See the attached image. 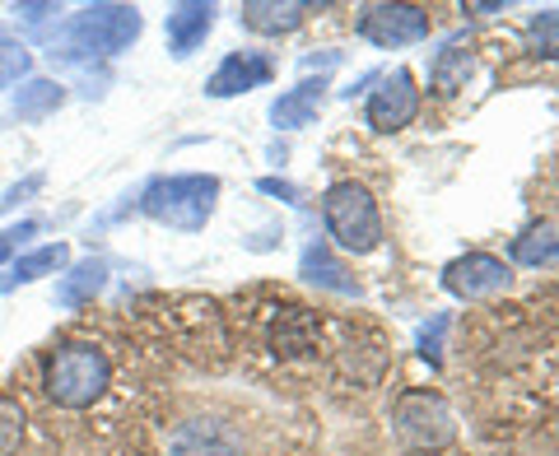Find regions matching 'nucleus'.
<instances>
[{
  "label": "nucleus",
  "instance_id": "7ed1b4c3",
  "mask_svg": "<svg viewBox=\"0 0 559 456\" xmlns=\"http://www.w3.org/2000/svg\"><path fill=\"white\" fill-rule=\"evenodd\" d=\"M108 382H112V363L108 355H103L98 345H61V349H51V359L43 368V392L57 400L61 410H84V406H94V400L108 392Z\"/></svg>",
  "mask_w": 559,
  "mask_h": 456
},
{
  "label": "nucleus",
  "instance_id": "4be33fe9",
  "mask_svg": "<svg viewBox=\"0 0 559 456\" xmlns=\"http://www.w3.org/2000/svg\"><path fill=\"white\" fill-rule=\"evenodd\" d=\"M527 47H532V57H540V61H559V10L532 14Z\"/></svg>",
  "mask_w": 559,
  "mask_h": 456
},
{
  "label": "nucleus",
  "instance_id": "9d476101",
  "mask_svg": "<svg viewBox=\"0 0 559 456\" xmlns=\"http://www.w3.org/2000/svg\"><path fill=\"white\" fill-rule=\"evenodd\" d=\"M266 80H271V61L261 57V51H229L215 75L205 80V94L210 98H238L248 89H261Z\"/></svg>",
  "mask_w": 559,
  "mask_h": 456
},
{
  "label": "nucleus",
  "instance_id": "423d86ee",
  "mask_svg": "<svg viewBox=\"0 0 559 456\" xmlns=\"http://www.w3.org/2000/svg\"><path fill=\"white\" fill-rule=\"evenodd\" d=\"M252 336L271 359H304L322 345V317L304 303H261L252 312Z\"/></svg>",
  "mask_w": 559,
  "mask_h": 456
},
{
  "label": "nucleus",
  "instance_id": "cd10ccee",
  "mask_svg": "<svg viewBox=\"0 0 559 456\" xmlns=\"http://www.w3.org/2000/svg\"><path fill=\"white\" fill-rule=\"evenodd\" d=\"M266 196H280V201H299V187H289V182H280V178H261L257 182Z\"/></svg>",
  "mask_w": 559,
  "mask_h": 456
},
{
  "label": "nucleus",
  "instance_id": "393cba45",
  "mask_svg": "<svg viewBox=\"0 0 559 456\" xmlns=\"http://www.w3.org/2000/svg\"><path fill=\"white\" fill-rule=\"evenodd\" d=\"M38 219H20L10 228H0V266H10L14 256H20V248H28V238H38Z\"/></svg>",
  "mask_w": 559,
  "mask_h": 456
},
{
  "label": "nucleus",
  "instance_id": "39448f33",
  "mask_svg": "<svg viewBox=\"0 0 559 456\" xmlns=\"http://www.w3.org/2000/svg\"><path fill=\"white\" fill-rule=\"evenodd\" d=\"M392 429H396V437H401V447H406V452H419V456L429 452L433 456V452L452 447V437H457V419H452L448 400L439 392L415 387V392L396 396Z\"/></svg>",
  "mask_w": 559,
  "mask_h": 456
},
{
  "label": "nucleus",
  "instance_id": "f257e3e1",
  "mask_svg": "<svg viewBox=\"0 0 559 456\" xmlns=\"http://www.w3.org/2000/svg\"><path fill=\"white\" fill-rule=\"evenodd\" d=\"M145 20L135 5H84L80 14H70L66 24V47L51 51V61H94V57H121Z\"/></svg>",
  "mask_w": 559,
  "mask_h": 456
},
{
  "label": "nucleus",
  "instance_id": "0eeeda50",
  "mask_svg": "<svg viewBox=\"0 0 559 456\" xmlns=\"http://www.w3.org/2000/svg\"><path fill=\"white\" fill-rule=\"evenodd\" d=\"M513 285V271L503 266L499 256L489 252H466L452 266H443V289L466 298V303H485V298H499Z\"/></svg>",
  "mask_w": 559,
  "mask_h": 456
},
{
  "label": "nucleus",
  "instance_id": "ddd939ff",
  "mask_svg": "<svg viewBox=\"0 0 559 456\" xmlns=\"http://www.w3.org/2000/svg\"><path fill=\"white\" fill-rule=\"evenodd\" d=\"M70 266V248L66 242H47V248H33L24 256L10 261V275H0V293L20 289V285H38L47 275H61Z\"/></svg>",
  "mask_w": 559,
  "mask_h": 456
},
{
  "label": "nucleus",
  "instance_id": "6e6552de",
  "mask_svg": "<svg viewBox=\"0 0 559 456\" xmlns=\"http://www.w3.org/2000/svg\"><path fill=\"white\" fill-rule=\"evenodd\" d=\"M359 33L373 47H406L429 38V10L419 5H369L359 14Z\"/></svg>",
  "mask_w": 559,
  "mask_h": 456
},
{
  "label": "nucleus",
  "instance_id": "5701e85b",
  "mask_svg": "<svg viewBox=\"0 0 559 456\" xmlns=\"http://www.w3.org/2000/svg\"><path fill=\"white\" fill-rule=\"evenodd\" d=\"M24 443V410L10 396H0V456H14Z\"/></svg>",
  "mask_w": 559,
  "mask_h": 456
},
{
  "label": "nucleus",
  "instance_id": "dca6fc26",
  "mask_svg": "<svg viewBox=\"0 0 559 456\" xmlns=\"http://www.w3.org/2000/svg\"><path fill=\"white\" fill-rule=\"evenodd\" d=\"M304 14H308L304 0H248L238 10V20L252 33H289L304 24Z\"/></svg>",
  "mask_w": 559,
  "mask_h": 456
},
{
  "label": "nucleus",
  "instance_id": "b1692460",
  "mask_svg": "<svg viewBox=\"0 0 559 456\" xmlns=\"http://www.w3.org/2000/svg\"><path fill=\"white\" fill-rule=\"evenodd\" d=\"M14 20H20L28 33H47L51 24L61 28V5H47V0H24V5H14Z\"/></svg>",
  "mask_w": 559,
  "mask_h": 456
},
{
  "label": "nucleus",
  "instance_id": "412c9836",
  "mask_svg": "<svg viewBox=\"0 0 559 456\" xmlns=\"http://www.w3.org/2000/svg\"><path fill=\"white\" fill-rule=\"evenodd\" d=\"M28 70H33V51H28V43L10 38V33H0V94L14 89V84H24V80H28Z\"/></svg>",
  "mask_w": 559,
  "mask_h": 456
},
{
  "label": "nucleus",
  "instance_id": "9b49d317",
  "mask_svg": "<svg viewBox=\"0 0 559 456\" xmlns=\"http://www.w3.org/2000/svg\"><path fill=\"white\" fill-rule=\"evenodd\" d=\"M173 456H242V443L229 424H215V419H191L178 433L168 437Z\"/></svg>",
  "mask_w": 559,
  "mask_h": 456
},
{
  "label": "nucleus",
  "instance_id": "4468645a",
  "mask_svg": "<svg viewBox=\"0 0 559 456\" xmlns=\"http://www.w3.org/2000/svg\"><path fill=\"white\" fill-rule=\"evenodd\" d=\"M108 285V261L103 256H90V261H75V266H66L61 279H57V308H84L94 303Z\"/></svg>",
  "mask_w": 559,
  "mask_h": 456
},
{
  "label": "nucleus",
  "instance_id": "f03ea898",
  "mask_svg": "<svg viewBox=\"0 0 559 456\" xmlns=\"http://www.w3.org/2000/svg\"><path fill=\"white\" fill-rule=\"evenodd\" d=\"M219 201V178L210 172H178V178H154L145 191H140V209L154 224H168L178 233H201L215 215Z\"/></svg>",
  "mask_w": 559,
  "mask_h": 456
},
{
  "label": "nucleus",
  "instance_id": "f3484780",
  "mask_svg": "<svg viewBox=\"0 0 559 456\" xmlns=\"http://www.w3.org/2000/svg\"><path fill=\"white\" fill-rule=\"evenodd\" d=\"M66 103V84H57V80H38V75H28L20 89H14V98H10V108H14V117L20 121H43V117H51Z\"/></svg>",
  "mask_w": 559,
  "mask_h": 456
},
{
  "label": "nucleus",
  "instance_id": "6ab92c4d",
  "mask_svg": "<svg viewBox=\"0 0 559 456\" xmlns=\"http://www.w3.org/2000/svg\"><path fill=\"white\" fill-rule=\"evenodd\" d=\"M304 279H312V285H322L331 293H359V285L345 275L341 261H331V252L322 248V242H312V248L304 252Z\"/></svg>",
  "mask_w": 559,
  "mask_h": 456
},
{
  "label": "nucleus",
  "instance_id": "aec40b11",
  "mask_svg": "<svg viewBox=\"0 0 559 456\" xmlns=\"http://www.w3.org/2000/svg\"><path fill=\"white\" fill-rule=\"evenodd\" d=\"M513 261H522V266H559V228L555 224L527 228L513 242Z\"/></svg>",
  "mask_w": 559,
  "mask_h": 456
},
{
  "label": "nucleus",
  "instance_id": "1a4fd4ad",
  "mask_svg": "<svg viewBox=\"0 0 559 456\" xmlns=\"http://www.w3.org/2000/svg\"><path fill=\"white\" fill-rule=\"evenodd\" d=\"M419 112V89H415V75L411 70H392L388 80L373 89L369 98V127L382 131V135H392L401 127H411Z\"/></svg>",
  "mask_w": 559,
  "mask_h": 456
},
{
  "label": "nucleus",
  "instance_id": "2eb2a0df",
  "mask_svg": "<svg viewBox=\"0 0 559 456\" xmlns=\"http://www.w3.org/2000/svg\"><path fill=\"white\" fill-rule=\"evenodd\" d=\"M322 89L326 84L318 80H304L299 89H289V94H280L275 103H271V121L280 131H299V127H312L318 121V112H322Z\"/></svg>",
  "mask_w": 559,
  "mask_h": 456
},
{
  "label": "nucleus",
  "instance_id": "a211bd4d",
  "mask_svg": "<svg viewBox=\"0 0 559 456\" xmlns=\"http://www.w3.org/2000/svg\"><path fill=\"white\" fill-rule=\"evenodd\" d=\"M471 70H476V57H471L462 43H448L439 57H433L429 80H433V89H439V94H457V89H466Z\"/></svg>",
  "mask_w": 559,
  "mask_h": 456
},
{
  "label": "nucleus",
  "instance_id": "bb28decb",
  "mask_svg": "<svg viewBox=\"0 0 559 456\" xmlns=\"http://www.w3.org/2000/svg\"><path fill=\"white\" fill-rule=\"evenodd\" d=\"M443 331H448V312H439L425 331H419V355H425L429 363H439L443 359Z\"/></svg>",
  "mask_w": 559,
  "mask_h": 456
},
{
  "label": "nucleus",
  "instance_id": "20e7f679",
  "mask_svg": "<svg viewBox=\"0 0 559 456\" xmlns=\"http://www.w3.org/2000/svg\"><path fill=\"white\" fill-rule=\"evenodd\" d=\"M322 219H326V233L341 242L345 252H378L382 248V215H378V201L369 196V187L359 182H336L322 196Z\"/></svg>",
  "mask_w": 559,
  "mask_h": 456
},
{
  "label": "nucleus",
  "instance_id": "a878e982",
  "mask_svg": "<svg viewBox=\"0 0 559 456\" xmlns=\"http://www.w3.org/2000/svg\"><path fill=\"white\" fill-rule=\"evenodd\" d=\"M47 187V178H43V172H28V178L24 182H14V187H5V196H0V215H10V209L14 205H24L28 196H38V191Z\"/></svg>",
  "mask_w": 559,
  "mask_h": 456
},
{
  "label": "nucleus",
  "instance_id": "f8f14e48",
  "mask_svg": "<svg viewBox=\"0 0 559 456\" xmlns=\"http://www.w3.org/2000/svg\"><path fill=\"white\" fill-rule=\"evenodd\" d=\"M168 51L178 61H187L191 51H197L205 38H210V28H215V5H205V0H187V5H173L168 10Z\"/></svg>",
  "mask_w": 559,
  "mask_h": 456
}]
</instances>
